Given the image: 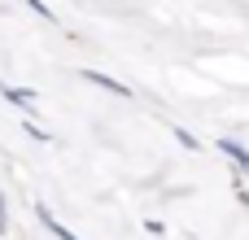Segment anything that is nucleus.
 Listing matches in <instances>:
<instances>
[{"mask_svg":"<svg viewBox=\"0 0 249 240\" xmlns=\"http://www.w3.org/2000/svg\"><path fill=\"white\" fill-rule=\"evenodd\" d=\"M83 79H88V83H96V87H105V92H114V96H131V92H127L118 79H109V74H96V70H88Z\"/></svg>","mask_w":249,"mask_h":240,"instance_id":"nucleus-1","label":"nucleus"},{"mask_svg":"<svg viewBox=\"0 0 249 240\" xmlns=\"http://www.w3.org/2000/svg\"><path fill=\"white\" fill-rule=\"evenodd\" d=\"M0 92H4V101H13L18 109H31V105H35V92H26V87H9V83H0Z\"/></svg>","mask_w":249,"mask_h":240,"instance_id":"nucleus-2","label":"nucleus"},{"mask_svg":"<svg viewBox=\"0 0 249 240\" xmlns=\"http://www.w3.org/2000/svg\"><path fill=\"white\" fill-rule=\"evenodd\" d=\"M39 219H44V227H48V232H53L57 240H74L70 232H66V227H61V223H57V219H53V214H48V210H39Z\"/></svg>","mask_w":249,"mask_h":240,"instance_id":"nucleus-3","label":"nucleus"},{"mask_svg":"<svg viewBox=\"0 0 249 240\" xmlns=\"http://www.w3.org/2000/svg\"><path fill=\"white\" fill-rule=\"evenodd\" d=\"M223 153H232V157H236V162H241V166L249 171V153L241 149V144H232V140H223Z\"/></svg>","mask_w":249,"mask_h":240,"instance_id":"nucleus-4","label":"nucleus"},{"mask_svg":"<svg viewBox=\"0 0 249 240\" xmlns=\"http://www.w3.org/2000/svg\"><path fill=\"white\" fill-rule=\"evenodd\" d=\"M22 4H26V9H35V13H39V17H48V22H53V9H48V4H44V0H22Z\"/></svg>","mask_w":249,"mask_h":240,"instance_id":"nucleus-5","label":"nucleus"},{"mask_svg":"<svg viewBox=\"0 0 249 240\" xmlns=\"http://www.w3.org/2000/svg\"><path fill=\"white\" fill-rule=\"evenodd\" d=\"M0 227H4V201H0Z\"/></svg>","mask_w":249,"mask_h":240,"instance_id":"nucleus-6","label":"nucleus"}]
</instances>
